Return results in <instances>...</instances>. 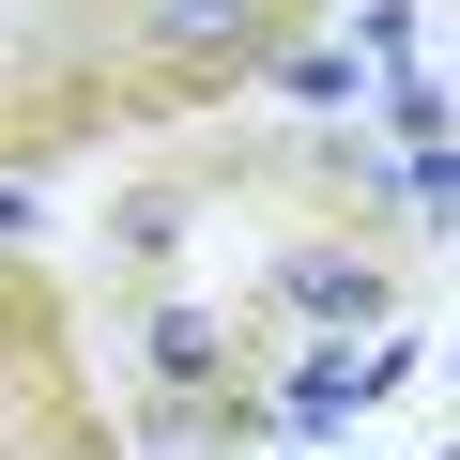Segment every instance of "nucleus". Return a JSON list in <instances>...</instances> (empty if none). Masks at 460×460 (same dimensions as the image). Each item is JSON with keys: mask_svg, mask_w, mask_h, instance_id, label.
Returning a JSON list of instances; mask_svg holds the SVG:
<instances>
[{"mask_svg": "<svg viewBox=\"0 0 460 460\" xmlns=\"http://www.w3.org/2000/svg\"><path fill=\"white\" fill-rule=\"evenodd\" d=\"M16 230H47V184H31V169H0V246H16Z\"/></svg>", "mask_w": 460, "mask_h": 460, "instance_id": "obj_5", "label": "nucleus"}, {"mask_svg": "<svg viewBox=\"0 0 460 460\" xmlns=\"http://www.w3.org/2000/svg\"><path fill=\"white\" fill-rule=\"evenodd\" d=\"M292 307H307V323H368V307H384V277H368V261H338V246H307V261H292Z\"/></svg>", "mask_w": 460, "mask_h": 460, "instance_id": "obj_2", "label": "nucleus"}, {"mask_svg": "<svg viewBox=\"0 0 460 460\" xmlns=\"http://www.w3.org/2000/svg\"><path fill=\"white\" fill-rule=\"evenodd\" d=\"M261 77H277L292 108H338V93H353V62H338V47H261Z\"/></svg>", "mask_w": 460, "mask_h": 460, "instance_id": "obj_4", "label": "nucleus"}, {"mask_svg": "<svg viewBox=\"0 0 460 460\" xmlns=\"http://www.w3.org/2000/svg\"><path fill=\"white\" fill-rule=\"evenodd\" d=\"M138 31L169 62H261V0H138Z\"/></svg>", "mask_w": 460, "mask_h": 460, "instance_id": "obj_1", "label": "nucleus"}, {"mask_svg": "<svg viewBox=\"0 0 460 460\" xmlns=\"http://www.w3.org/2000/svg\"><path fill=\"white\" fill-rule=\"evenodd\" d=\"M215 368H230V338H215L199 307H169V323H154V384H184V399H199Z\"/></svg>", "mask_w": 460, "mask_h": 460, "instance_id": "obj_3", "label": "nucleus"}]
</instances>
